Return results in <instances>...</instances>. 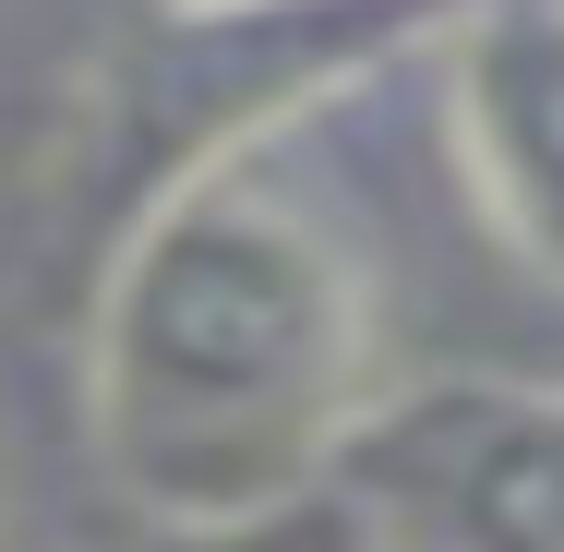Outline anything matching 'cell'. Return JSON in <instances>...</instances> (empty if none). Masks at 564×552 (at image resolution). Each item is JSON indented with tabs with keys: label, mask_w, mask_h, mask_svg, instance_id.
<instances>
[{
	"label": "cell",
	"mask_w": 564,
	"mask_h": 552,
	"mask_svg": "<svg viewBox=\"0 0 564 552\" xmlns=\"http://www.w3.org/2000/svg\"><path fill=\"white\" fill-rule=\"evenodd\" d=\"M181 24H240V12H276V0H169Z\"/></svg>",
	"instance_id": "5b68a950"
},
{
	"label": "cell",
	"mask_w": 564,
	"mask_h": 552,
	"mask_svg": "<svg viewBox=\"0 0 564 552\" xmlns=\"http://www.w3.org/2000/svg\"><path fill=\"white\" fill-rule=\"evenodd\" d=\"M445 144L480 228L564 289V0H480L445 36Z\"/></svg>",
	"instance_id": "3957f363"
},
{
	"label": "cell",
	"mask_w": 564,
	"mask_h": 552,
	"mask_svg": "<svg viewBox=\"0 0 564 552\" xmlns=\"http://www.w3.org/2000/svg\"><path fill=\"white\" fill-rule=\"evenodd\" d=\"M372 372L360 252L240 144L120 228L85 313V456L132 529H228L337 493Z\"/></svg>",
	"instance_id": "6da1fadb"
},
{
	"label": "cell",
	"mask_w": 564,
	"mask_h": 552,
	"mask_svg": "<svg viewBox=\"0 0 564 552\" xmlns=\"http://www.w3.org/2000/svg\"><path fill=\"white\" fill-rule=\"evenodd\" d=\"M132 552H384V541L348 493H301L276 517H228V529H144Z\"/></svg>",
	"instance_id": "277c9868"
},
{
	"label": "cell",
	"mask_w": 564,
	"mask_h": 552,
	"mask_svg": "<svg viewBox=\"0 0 564 552\" xmlns=\"http://www.w3.org/2000/svg\"><path fill=\"white\" fill-rule=\"evenodd\" d=\"M384 552H564V385L433 372L384 385L337 456Z\"/></svg>",
	"instance_id": "7a4b0ae2"
}]
</instances>
